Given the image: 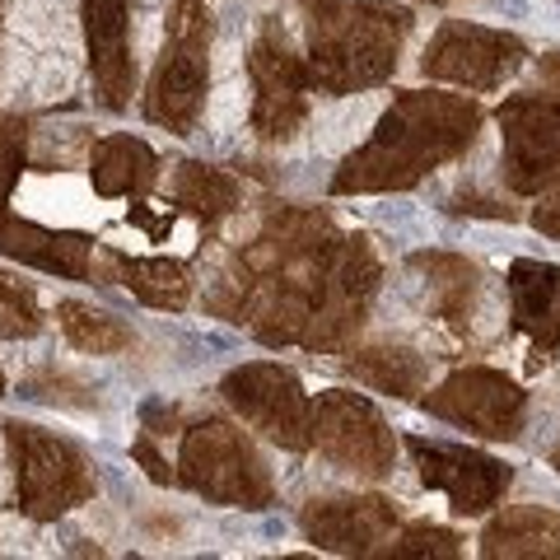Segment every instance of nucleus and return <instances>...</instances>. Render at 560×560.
<instances>
[{"mask_svg": "<svg viewBox=\"0 0 560 560\" xmlns=\"http://www.w3.org/2000/svg\"><path fill=\"white\" fill-rule=\"evenodd\" d=\"M471 131V113L463 121L458 108L448 103H401V108L388 117V127L364 150L360 173H341V187H378V183H407L420 168H430L434 160L458 145V140Z\"/></svg>", "mask_w": 560, "mask_h": 560, "instance_id": "obj_1", "label": "nucleus"}, {"mask_svg": "<svg viewBox=\"0 0 560 560\" xmlns=\"http://www.w3.org/2000/svg\"><path fill=\"white\" fill-rule=\"evenodd\" d=\"M313 10V47L323 57V80L346 90V84H374L393 61V43L407 14H388L378 5H355V0H308Z\"/></svg>", "mask_w": 560, "mask_h": 560, "instance_id": "obj_2", "label": "nucleus"}, {"mask_svg": "<svg viewBox=\"0 0 560 560\" xmlns=\"http://www.w3.org/2000/svg\"><path fill=\"white\" fill-rule=\"evenodd\" d=\"M5 440L14 458V495H20V510L28 518H57L90 495L84 458L66 440L38 425H24V420H10Z\"/></svg>", "mask_w": 560, "mask_h": 560, "instance_id": "obj_3", "label": "nucleus"}, {"mask_svg": "<svg viewBox=\"0 0 560 560\" xmlns=\"http://www.w3.org/2000/svg\"><path fill=\"white\" fill-rule=\"evenodd\" d=\"M201 28H206L201 5L197 0H183L178 14H173V47L164 51L160 80H154V98H150V117H160L178 131L187 127L191 113H197V103H201V75H206Z\"/></svg>", "mask_w": 560, "mask_h": 560, "instance_id": "obj_4", "label": "nucleus"}, {"mask_svg": "<svg viewBox=\"0 0 560 560\" xmlns=\"http://www.w3.org/2000/svg\"><path fill=\"white\" fill-rule=\"evenodd\" d=\"M187 467H191V486L215 500H243V504L267 500V477H261L257 458L215 420L187 440Z\"/></svg>", "mask_w": 560, "mask_h": 560, "instance_id": "obj_5", "label": "nucleus"}, {"mask_svg": "<svg viewBox=\"0 0 560 560\" xmlns=\"http://www.w3.org/2000/svg\"><path fill=\"white\" fill-rule=\"evenodd\" d=\"M224 393L230 401L253 420L257 430H267L271 440L300 448L304 444V397L294 388V378H285L280 370H267V364H257V370H243L224 383Z\"/></svg>", "mask_w": 560, "mask_h": 560, "instance_id": "obj_6", "label": "nucleus"}, {"mask_svg": "<svg viewBox=\"0 0 560 560\" xmlns=\"http://www.w3.org/2000/svg\"><path fill=\"white\" fill-rule=\"evenodd\" d=\"M318 430H323V444L337 463L355 467V471H388L393 444H388V434H383V425L374 420L370 407L346 401V397H327Z\"/></svg>", "mask_w": 560, "mask_h": 560, "instance_id": "obj_7", "label": "nucleus"}, {"mask_svg": "<svg viewBox=\"0 0 560 560\" xmlns=\"http://www.w3.org/2000/svg\"><path fill=\"white\" fill-rule=\"evenodd\" d=\"M84 28H90L94 80L103 98L121 108L131 90V57H127V0H84Z\"/></svg>", "mask_w": 560, "mask_h": 560, "instance_id": "obj_8", "label": "nucleus"}, {"mask_svg": "<svg viewBox=\"0 0 560 560\" xmlns=\"http://www.w3.org/2000/svg\"><path fill=\"white\" fill-rule=\"evenodd\" d=\"M0 253L20 257V261H28V267H43V271H57V276L80 280L84 276V261H90V238L38 230V224H28V220L0 215Z\"/></svg>", "mask_w": 560, "mask_h": 560, "instance_id": "obj_9", "label": "nucleus"}, {"mask_svg": "<svg viewBox=\"0 0 560 560\" xmlns=\"http://www.w3.org/2000/svg\"><path fill=\"white\" fill-rule=\"evenodd\" d=\"M253 75H257V90H261V103H257L261 136H285L304 113L300 70H294V61L285 57V47L267 38L257 47V57H253Z\"/></svg>", "mask_w": 560, "mask_h": 560, "instance_id": "obj_10", "label": "nucleus"}, {"mask_svg": "<svg viewBox=\"0 0 560 560\" xmlns=\"http://www.w3.org/2000/svg\"><path fill=\"white\" fill-rule=\"evenodd\" d=\"M393 523V504L383 500H337L308 514V533L323 547H341V551H364L370 541Z\"/></svg>", "mask_w": 560, "mask_h": 560, "instance_id": "obj_11", "label": "nucleus"}, {"mask_svg": "<svg viewBox=\"0 0 560 560\" xmlns=\"http://www.w3.org/2000/svg\"><path fill=\"white\" fill-rule=\"evenodd\" d=\"M154 173V160L145 145H136V140H103L94 150V187L103 197H117V191H140L150 183Z\"/></svg>", "mask_w": 560, "mask_h": 560, "instance_id": "obj_12", "label": "nucleus"}, {"mask_svg": "<svg viewBox=\"0 0 560 560\" xmlns=\"http://www.w3.org/2000/svg\"><path fill=\"white\" fill-rule=\"evenodd\" d=\"M61 327H66V337L75 341L80 350H94V355L127 346V327H117V318H108V313H94L84 304H61Z\"/></svg>", "mask_w": 560, "mask_h": 560, "instance_id": "obj_13", "label": "nucleus"}, {"mask_svg": "<svg viewBox=\"0 0 560 560\" xmlns=\"http://www.w3.org/2000/svg\"><path fill=\"white\" fill-rule=\"evenodd\" d=\"M43 327L38 318V300L24 280H14L10 271H0V337L5 341H20V337H33Z\"/></svg>", "mask_w": 560, "mask_h": 560, "instance_id": "obj_14", "label": "nucleus"}, {"mask_svg": "<svg viewBox=\"0 0 560 560\" xmlns=\"http://www.w3.org/2000/svg\"><path fill=\"white\" fill-rule=\"evenodd\" d=\"M127 285L150 304H183V294H187L183 267H173V261H131Z\"/></svg>", "mask_w": 560, "mask_h": 560, "instance_id": "obj_15", "label": "nucleus"}, {"mask_svg": "<svg viewBox=\"0 0 560 560\" xmlns=\"http://www.w3.org/2000/svg\"><path fill=\"white\" fill-rule=\"evenodd\" d=\"M24 154H28V127L20 117H0V215H5L10 191L24 173Z\"/></svg>", "mask_w": 560, "mask_h": 560, "instance_id": "obj_16", "label": "nucleus"}, {"mask_svg": "<svg viewBox=\"0 0 560 560\" xmlns=\"http://www.w3.org/2000/svg\"><path fill=\"white\" fill-rule=\"evenodd\" d=\"M178 191H183V201H187L191 210H201V215H220V210L234 206V187L224 183L220 173H206V168H197V164H187Z\"/></svg>", "mask_w": 560, "mask_h": 560, "instance_id": "obj_17", "label": "nucleus"}, {"mask_svg": "<svg viewBox=\"0 0 560 560\" xmlns=\"http://www.w3.org/2000/svg\"><path fill=\"white\" fill-rule=\"evenodd\" d=\"M500 10H510V14H528V5H523V0H500Z\"/></svg>", "mask_w": 560, "mask_h": 560, "instance_id": "obj_18", "label": "nucleus"}, {"mask_svg": "<svg viewBox=\"0 0 560 560\" xmlns=\"http://www.w3.org/2000/svg\"><path fill=\"white\" fill-rule=\"evenodd\" d=\"M0 397H5V374H0Z\"/></svg>", "mask_w": 560, "mask_h": 560, "instance_id": "obj_19", "label": "nucleus"}]
</instances>
